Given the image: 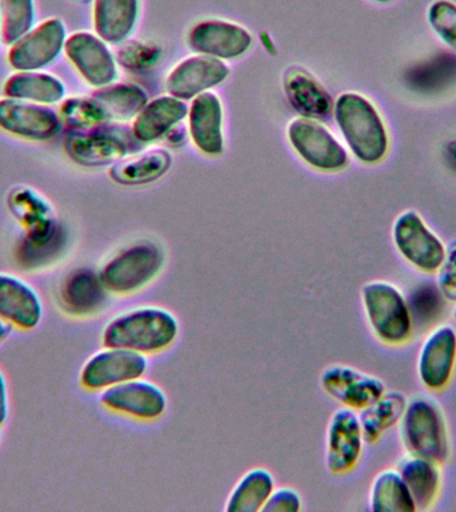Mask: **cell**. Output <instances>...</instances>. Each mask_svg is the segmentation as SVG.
I'll return each mask as SVG.
<instances>
[{
    "label": "cell",
    "instance_id": "1",
    "mask_svg": "<svg viewBox=\"0 0 456 512\" xmlns=\"http://www.w3.org/2000/svg\"><path fill=\"white\" fill-rule=\"evenodd\" d=\"M180 335L178 316L166 307L144 304L119 312L102 331L104 347L151 356L170 350Z\"/></svg>",
    "mask_w": 456,
    "mask_h": 512
},
{
    "label": "cell",
    "instance_id": "2",
    "mask_svg": "<svg viewBox=\"0 0 456 512\" xmlns=\"http://www.w3.org/2000/svg\"><path fill=\"white\" fill-rule=\"evenodd\" d=\"M335 122L348 150L367 166L386 159L390 134L375 104L359 92H343L334 103Z\"/></svg>",
    "mask_w": 456,
    "mask_h": 512
},
{
    "label": "cell",
    "instance_id": "3",
    "mask_svg": "<svg viewBox=\"0 0 456 512\" xmlns=\"http://www.w3.org/2000/svg\"><path fill=\"white\" fill-rule=\"evenodd\" d=\"M166 252L152 239H138L110 256L100 267L104 287L114 296H131L146 290L162 274Z\"/></svg>",
    "mask_w": 456,
    "mask_h": 512
},
{
    "label": "cell",
    "instance_id": "4",
    "mask_svg": "<svg viewBox=\"0 0 456 512\" xmlns=\"http://www.w3.org/2000/svg\"><path fill=\"white\" fill-rule=\"evenodd\" d=\"M364 318L372 335L384 346L400 347L410 342L414 334L408 300L394 283L371 280L360 290Z\"/></svg>",
    "mask_w": 456,
    "mask_h": 512
},
{
    "label": "cell",
    "instance_id": "5",
    "mask_svg": "<svg viewBox=\"0 0 456 512\" xmlns=\"http://www.w3.org/2000/svg\"><path fill=\"white\" fill-rule=\"evenodd\" d=\"M400 440L407 454L442 464L450 456L446 418L440 404L430 396L408 399L398 424Z\"/></svg>",
    "mask_w": 456,
    "mask_h": 512
},
{
    "label": "cell",
    "instance_id": "6",
    "mask_svg": "<svg viewBox=\"0 0 456 512\" xmlns=\"http://www.w3.org/2000/svg\"><path fill=\"white\" fill-rule=\"evenodd\" d=\"M392 242L398 254L424 275H435L446 254V244L415 210H406L396 216L392 224Z\"/></svg>",
    "mask_w": 456,
    "mask_h": 512
},
{
    "label": "cell",
    "instance_id": "7",
    "mask_svg": "<svg viewBox=\"0 0 456 512\" xmlns=\"http://www.w3.org/2000/svg\"><path fill=\"white\" fill-rule=\"evenodd\" d=\"M99 402L104 410L140 423L158 422L168 410L166 392L144 376L100 392Z\"/></svg>",
    "mask_w": 456,
    "mask_h": 512
},
{
    "label": "cell",
    "instance_id": "8",
    "mask_svg": "<svg viewBox=\"0 0 456 512\" xmlns=\"http://www.w3.org/2000/svg\"><path fill=\"white\" fill-rule=\"evenodd\" d=\"M148 356L118 347H104L84 362L79 374L86 391L102 392L118 384L146 376Z\"/></svg>",
    "mask_w": 456,
    "mask_h": 512
},
{
    "label": "cell",
    "instance_id": "9",
    "mask_svg": "<svg viewBox=\"0 0 456 512\" xmlns=\"http://www.w3.org/2000/svg\"><path fill=\"white\" fill-rule=\"evenodd\" d=\"M7 207L22 227L28 246L44 248L54 242L59 232V220L50 200L26 184L8 191Z\"/></svg>",
    "mask_w": 456,
    "mask_h": 512
},
{
    "label": "cell",
    "instance_id": "10",
    "mask_svg": "<svg viewBox=\"0 0 456 512\" xmlns=\"http://www.w3.org/2000/svg\"><path fill=\"white\" fill-rule=\"evenodd\" d=\"M364 440L358 412L339 407L332 412L326 428L324 463L335 476L351 474L362 460Z\"/></svg>",
    "mask_w": 456,
    "mask_h": 512
},
{
    "label": "cell",
    "instance_id": "11",
    "mask_svg": "<svg viewBox=\"0 0 456 512\" xmlns=\"http://www.w3.org/2000/svg\"><path fill=\"white\" fill-rule=\"evenodd\" d=\"M291 146L300 158L320 171H342L350 163L346 147L318 120H292L287 130Z\"/></svg>",
    "mask_w": 456,
    "mask_h": 512
},
{
    "label": "cell",
    "instance_id": "12",
    "mask_svg": "<svg viewBox=\"0 0 456 512\" xmlns=\"http://www.w3.org/2000/svg\"><path fill=\"white\" fill-rule=\"evenodd\" d=\"M67 36L62 19L43 20L10 46L8 64L15 71H43L62 54Z\"/></svg>",
    "mask_w": 456,
    "mask_h": 512
},
{
    "label": "cell",
    "instance_id": "13",
    "mask_svg": "<svg viewBox=\"0 0 456 512\" xmlns=\"http://www.w3.org/2000/svg\"><path fill=\"white\" fill-rule=\"evenodd\" d=\"M456 370V330L443 323L432 328L424 338L416 359L419 382L426 390H446Z\"/></svg>",
    "mask_w": 456,
    "mask_h": 512
},
{
    "label": "cell",
    "instance_id": "14",
    "mask_svg": "<svg viewBox=\"0 0 456 512\" xmlns=\"http://www.w3.org/2000/svg\"><path fill=\"white\" fill-rule=\"evenodd\" d=\"M320 387L335 402L356 412L370 406L386 392V383L350 364L334 363L320 374Z\"/></svg>",
    "mask_w": 456,
    "mask_h": 512
},
{
    "label": "cell",
    "instance_id": "15",
    "mask_svg": "<svg viewBox=\"0 0 456 512\" xmlns=\"http://www.w3.org/2000/svg\"><path fill=\"white\" fill-rule=\"evenodd\" d=\"M59 112L24 100L0 99V130L16 138L46 142L62 132Z\"/></svg>",
    "mask_w": 456,
    "mask_h": 512
},
{
    "label": "cell",
    "instance_id": "16",
    "mask_svg": "<svg viewBox=\"0 0 456 512\" xmlns=\"http://www.w3.org/2000/svg\"><path fill=\"white\" fill-rule=\"evenodd\" d=\"M63 52L92 87H106L118 78L115 56L107 43L92 32L76 31L68 35Z\"/></svg>",
    "mask_w": 456,
    "mask_h": 512
},
{
    "label": "cell",
    "instance_id": "17",
    "mask_svg": "<svg viewBox=\"0 0 456 512\" xmlns=\"http://www.w3.org/2000/svg\"><path fill=\"white\" fill-rule=\"evenodd\" d=\"M252 43L254 40L247 28L220 19L200 20L187 35L192 51L220 60L239 58L250 50Z\"/></svg>",
    "mask_w": 456,
    "mask_h": 512
},
{
    "label": "cell",
    "instance_id": "18",
    "mask_svg": "<svg viewBox=\"0 0 456 512\" xmlns=\"http://www.w3.org/2000/svg\"><path fill=\"white\" fill-rule=\"evenodd\" d=\"M228 75L230 68L222 60L194 55L172 68L166 79V90L180 100L194 99L210 88L219 86Z\"/></svg>",
    "mask_w": 456,
    "mask_h": 512
},
{
    "label": "cell",
    "instance_id": "19",
    "mask_svg": "<svg viewBox=\"0 0 456 512\" xmlns=\"http://www.w3.org/2000/svg\"><path fill=\"white\" fill-rule=\"evenodd\" d=\"M104 126L68 131L64 150L70 159L86 167L106 166L123 159L127 154L126 142Z\"/></svg>",
    "mask_w": 456,
    "mask_h": 512
},
{
    "label": "cell",
    "instance_id": "20",
    "mask_svg": "<svg viewBox=\"0 0 456 512\" xmlns=\"http://www.w3.org/2000/svg\"><path fill=\"white\" fill-rule=\"evenodd\" d=\"M110 296L99 271L88 267L71 271L59 288L60 304L74 318H90L99 314L107 306Z\"/></svg>",
    "mask_w": 456,
    "mask_h": 512
},
{
    "label": "cell",
    "instance_id": "21",
    "mask_svg": "<svg viewBox=\"0 0 456 512\" xmlns=\"http://www.w3.org/2000/svg\"><path fill=\"white\" fill-rule=\"evenodd\" d=\"M43 318V304L35 288L19 276L0 272V319L31 331Z\"/></svg>",
    "mask_w": 456,
    "mask_h": 512
},
{
    "label": "cell",
    "instance_id": "22",
    "mask_svg": "<svg viewBox=\"0 0 456 512\" xmlns=\"http://www.w3.org/2000/svg\"><path fill=\"white\" fill-rule=\"evenodd\" d=\"M188 131L196 148L208 156L224 150L222 102L214 92L195 96L188 108Z\"/></svg>",
    "mask_w": 456,
    "mask_h": 512
},
{
    "label": "cell",
    "instance_id": "23",
    "mask_svg": "<svg viewBox=\"0 0 456 512\" xmlns=\"http://www.w3.org/2000/svg\"><path fill=\"white\" fill-rule=\"evenodd\" d=\"M283 88L288 102L303 118L322 120L334 110L330 94L310 72L290 67L284 74Z\"/></svg>",
    "mask_w": 456,
    "mask_h": 512
},
{
    "label": "cell",
    "instance_id": "24",
    "mask_svg": "<svg viewBox=\"0 0 456 512\" xmlns=\"http://www.w3.org/2000/svg\"><path fill=\"white\" fill-rule=\"evenodd\" d=\"M187 114L188 108L184 100L172 95L158 96L135 116L132 135L139 142H155L178 126Z\"/></svg>",
    "mask_w": 456,
    "mask_h": 512
},
{
    "label": "cell",
    "instance_id": "25",
    "mask_svg": "<svg viewBox=\"0 0 456 512\" xmlns=\"http://www.w3.org/2000/svg\"><path fill=\"white\" fill-rule=\"evenodd\" d=\"M6 98L54 106L66 99L67 87L59 76L44 71H16L3 84Z\"/></svg>",
    "mask_w": 456,
    "mask_h": 512
},
{
    "label": "cell",
    "instance_id": "26",
    "mask_svg": "<svg viewBox=\"0 0 456 512\" xmlns=\"http://www.w3.org/2000/svg\"><path fill=\"white\" fill-rule=\"evenodd\" d=\"M396 470L406 483L416 510H430L438 500L442 488L440 464L422 456L407 454L400 460Z\"/></svg>",
    "mask_w": 456,
    "mask_h": 512
},
{
    "label": "cell",
    "instance_id": "27",
    "mask_svg": "<svg viewBox=\"0 0 456 512\" xmlns=\"http://www.w3.org/2000/svg\"><path fill=\"white\" fill-rule=\"evenodd\" d=\"M138 14L139 0H94L95 34L107 44L122 43L134 31Z\"/></svg>",
    "mask_w": 456,
    "mask_h": 512
},
{
    "label": "cell",
    "instance_id": "28",
    "mask_svg": "<svg viewBox=\"0 0 456 512\" xmlns=\"http://www.w3.org/2000/svg\"><path fill=\"white\" fill-rule=\"evenodd\" d=\"M276 482L270 470L254 467L244 472L227 496L224 511L227 512H259L263 511Z\"/></svg>",
    "mask_w": 456,
    "mask_h": 512
},
{
    "label": "cell",
    "instance_id": "29",
    "mask_svg": "<svg viewBox=\"0 0 456 512\" xmlns=\"http://www.w3.org/2000/svg\"><path fill=\"white\" fill-rule=\"evenodd\" d=\"M408 399L400 391H387L370 406L359 411L366 443H376L392 427L398 426L406 410Z\"/></svg>",
    "mask_w": 456,
    "mask_h": 512
},
{
    "label": "cell",
    "instance_id": "30",
    "mask_svg": "<svg viewBox=\"0 0 456 512\" xmlns=\"http://www.w3.org/2000/svg\"><path fill=\"white\" fill-rule=\"evenodd\" d=\"M171 162L170 152L156 148L132 158L118 160L111 167L110 176L116 183L124 186H140L155 182L166 174Z\"/></svg>",
    "mask_w": 456,
    "mask_h": 512
},
{
    "label": "cell",
    "instance_id": "31",
    "mask_svg": "<svg viewBox=\"0 0 456 512\" xmlns=\"http://www.w3.org/2000/svg\"><path fill=\"white\" fill-rule=\"evenodd\" d=\"M368 507L374 512H415L414 499L396 468H386L372 480Z\"/></svg>",
    "mask_w": 456,
    "mask_h": 512
},
{
    "label": "cell",
    "instance_id": "32",
    "mask_svg": "<svg viewBox=\"0 0 456 512\" xmlns=\"http://www.w3.org/2000/svg\"><path fill=\"white\" fill-rule=\"evenodd\" d=\"M92 96L98 100L111 120L135 118L148 103L146 91L132 83H111L98 88Z\"/></svg>",
    "mask_w": 456,
    "mask_h": 512
},
{
    "label": "cell",
    "instance_id": "33",
    "mask_svg": "<svg viewBox=\"0 0 456 512\" xmlns=\"http://www.w3.org/2000/svg\"><path fill=\"white\" fill-rule=\"evenodd\" d=\"M59 116L70 130H90L110 122L107 112L94 96H71L60 103Z\"/></svg>",
    "mask_w": 456,
    "mask_h": 512
},
{
    "label": "cell",
    "instance_id": "34",
    "mask_svg": "<svg viewBox=\"0 0 456 512\" xmlns=\"http://www.w3.org/2000/svg\"><path fill=\"white\" fill-rule=\"evenodd\" d=\"M35 0H0V23L6 46L18 42L36 26Z\"/></svg>",
    "mask_w": 456,
    "mask_h": 512
},
{
    "label": "cell",
    "instance_id": "35",
    "mask_svg": "<svg viewBox=\"0 0 456 512\" xmlns=\"http://www.w3.org/2000/svg\"><path fill=\"white\" fill-rule=\"evenodd\" d=\"M427 22L435 35L456 52V3L452 0H434L428 6Z\"/></svg>",
    "mask_w": 456,
    "mask_h": 512
},
{
    "label": "cell",
    "instance_id": "36",
    "mask_svg": "<svg viewBox=\"0 0 456 512\" xmlns=\"http://www.w3.org/2000/svg\"><path fill=\"white\" fill-rule=\"evenodd\" d=\"M443 302L446 300L440 295L438 287L423 284L416 288L408 300L415 326L418 323L426 324L438 319L440 311L443 310Z\"/></svg>",
    "mask_w": 456,
    "mask_h": 512
},
{
    "label": "cell",
    "instance_id": "37",
    "mask_svg": "<svg viewBox=\"0 0 456 512\" xmlns=\"http://www.w3.org/2000/svg\"><path fill=\"white\" fill-rule=\"evenodd\" d=\"M160 50L155 44L130 42L124 44L116 54L120 66L130 71H143L158 63Z\"/></svg>",
    "mask_w": 456,
    "mask_h": 512
},
{
    "label": "cell",
    "instance_id": "38",
    "mask_svg": "<svg viewBox=\"0 0 456 512\" xmlns=\"http://www.w3.org/2000/svg\"><path fill=\"white\" fill-rule=\"evenodd\" d=\"M435 286L447 303H456V238L446 244V254L435 272Z\"/></svg>",
    "mask_w": 456,
    "mask_h": 512
},
{
    "label": "cell",
    "instance_id": "39",
    "mask_svg": "<svg viewBox=\"0 0 456 512\" xmlns=\"http://www.w3.org/2000/svg\"><path fill=\"white\" fill-rule=\"evenodd\" d=\"M303 508V499L295 488L275 487L267 500L263 512H299Z\"/></svg>",
    "mask_w": 456,
    "mask_h": 512
},
{
    "label": "cell",
    "instance_id": "40",
    "mask_svg": "<svg viewBox=\"0 0 456 512\" xmlns=\"http://www.w3.org/2000/svg\"><path fill=\"white\" fill-rule=\"evenodd\" d=\"M10 414V398H8V386L6 376L0 370V428L7 422Z\"/></svg>",
    "mask_w": 456,
    "mask_h": 512
},
{
    "label": "cell",
    "instance_id": "41",
    "mask_svg": "<svg viewBox=\"0 0 456 512\" xmlns=\"http://www.w3.org/2000/svg\"><path fill=\"white\" fill-rule=\"evenodd\" d=\"M12 330H14V327H12L10 323L4 322L3 319H0V344L6 342V340L10 338Z\"/></svg>",
    "mask_w": 456,
    "mask_h": 512
},
{
    "label": "cell",
    "instance_id": "42",
    "mask_svg": "<svg viewBox=\"0 0 456 512\" xmlns=\"http://www.w3.org/2000/svg\"><path fill=\"white\" fill-rule=\"evenodd\" d=\"M372 2L379 3V4H388L394 2V0H372Z\"/></svg>",
    "mask_w": 456,
    "mask_h": 512
},
{
    "label": "cell",
    "instance_id": "43",
    "mask_svg": "<svg viewBox=\"0 0 456 512\" xmlns=\"http://www.w3.org/2000/svg\"><path fill=\"white\" fill-rule=\"evenodd\" d=\"M3 38H2V23H0V46H2Z\"/></svg>",
    "mask_w": 456,
    "mask_h": 512
},
{
    "label": "cell",
    "instance_id": "44",
    "mask_svg": "<svg viewBox=\"0 0 456 512\" xmlns=\"http://www.w3.org/2000/svg\"><path fill=\"white\" fill-rule=\"evenodd\" d=\"M452 316H454V319L456 320V303H455L454 311H452Z\"/></svg>",
    "mask_w": 456,
    "mask_h": 512
},
{
    "label": "cell",
    "instance_id": "45",
    "mask_svg": "<svg viewBox=\"0 0 456 512\" xmlns=\"http://www.w3.org/2000/svg\"><path fill=\"white\" fill-rule=\"evenodd\" d=\"M72 2L83 3V2H87V0H72Z\"/></svg>",
    "mask_w": 456,
    "mask_h": 512
}]
</instances>
